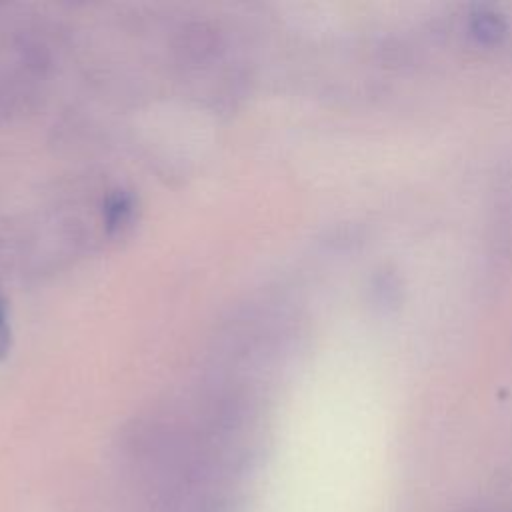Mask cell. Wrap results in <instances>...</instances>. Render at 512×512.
<instances>
[{
    "instance_id": "cell-2",
    "label": "cell",
    "mask_w": 512,
    "mask_h": 512,
    "mask_svg": "<svg viewBox=\"0 0 512 512\" xmlns=\"http://www.w3.org/2000/svg\"><path fill=\"white\" fill-rule=\"evenodd\" d=\"M10 346V328H8V316H6V304L0 298V360L8 352Z\"/></svg>"
},
{
    "instance_id": "cell-1",
    "label": "cell",
    "mask_w": 512,
    "mask_h": 512,
    "mask_svg": "<svg viewBox=\"0 0 512 512\" xmlns=\"http://www.w3.org/2000/svg\"><path fill=\"white\" fill-rule=\"evenodd\" d=\"M134 218V196L126 190H116L104 204V226L108 234H122Z\"/></svg>"
}]
</instances>
